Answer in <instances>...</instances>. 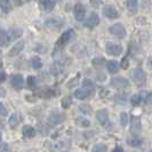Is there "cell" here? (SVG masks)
I'll return each instance as SVG.
<instances>
[{"instance_id":"obj_37","label":"cell","mask_w":152,"mask_h":152,"mask_svg":"<svg viewBox=\"0 0 152 152\" xmlns=\"http://www.w3.org/2000/svg\"><path fill=\"white\" fill-rule=\"evenodd\" d=\"M5 79H6V75H5V72L1 70V78H0V80H1V83H4L5 81Z\"/></svg>"},{"instance_id":"obj_7","label":"cell","mask_w":152,"mask_h":152,"mask_svg":"<svg viewBox=\"0 0 152 152\" xmlns=\"http://www.w3.org/2000/svg\"><path fill=\"white\" fill-rule=\"evenodd\" d=\"M103 15L105 16V17H107V18L113 20V18H117L119 16V13H118V10L113 6L107 5V6L103 7Z\"/></svg>"},{"instance_id":"obj_25","label":"cell","mask_w":152,"mask_h":152,"mask_svg":"<svg viewBox=\"0 0 152 152\" xmlns=\"http://www.w3.org/2000/svg\"><path fill=\"white\" fill-rule=\"evenodd\" d=\"M79 110L84 114H86V115L91 114V111H93L91 107H89V105H87V104H80V105H79Z\"/></svg>"},{"instance_id":"obj_27","label":"cell","mask_w":152,"mask_h":152,"mask_svg":"<svg viewBox=\"0 0 152 152\" xmlns=\"http://www.w3.org/2000/svg\"><path fill=\"white\" fill-rule=\"evenodd\" d=\"M26 85H28V87H29L30 89L36 88V85H37L36 78H34V77H29V78L26 79Z\"/></svg>"},{"instance_id":"obj_9","label":"cell","mask_w":152,"mask_h":152,"mask_svg":"<svg viewBox=\"0 0 152 152\" xmlns=\"http://www.w3.org/2000/svg\"><path fill=\"white\" fill-rule=\"evenodd\" d=\"M10 84L15 89H22L24 86V79L22 75H14L10 79Z\"/></svg>"},{"instance_id":"obj_17","label":"cell","mask_w":152,"mask_h":152,"mask_svg":"<svg viewBox=\"0 0 152 152\" xmlns=\"http://www.w3.org/2000/svg\"><path fill=\"white\" fill-rule=\"evenodd\" d=\"M40 1H41L42 7L45 8L46 10H52L57 2V0H40Z\"/></svg>"},{"instance_id":"obj_5","label":"cell","mask_w":152,"mask_h":152,"mask_svg":"<svg viewBox=\"0 0 152 152\" xmlns=\"http://www.w3.org/2000/svg\"><path fill=\"white\" fill-rule=\"evenodd\" d=\"M107 49V53L111 56H118L122 53V47L120 45H117V44H113V42H109L105 47Z\"/></svg>"},{"instance_id":"obj_8","label":"cell","mask_w":152,"mask_h":152,"mask_svg":"<svg viewBox=\"0 0 152 152\" xmlns=\"http://www.w3.org/2000/svg\"><path fill=\"white\" fill-rule=\"evenodd\" d=\"M99 17L97 16L96 13H91L89 17L86 20V22H85V25L87 26V28H91V29H94V28H96L97 25H99Z\"/></svg>"},{"instance_id":"obj_11","label":"cell","mask_w":152,"mask_h":152,"mask_svg":"<svg viewBox=\"0 0 152 152\" xmlns=\"http://www.w3.org/2000/svg\"><path fill=\"white\" fill-rule=\"evenodd\" d=\"M23 48H24V41H17L15 45L12 47V49L9 50L8 56H9V57H13V56L18 55V54L23 50Z\"/></svg>"},{"instance_id":"obj_28","label":"cell","mask_w":152,"mask_h":152,"mask_svg":"<svg viewBox=\"0 0 152 152\" xmlns=\"http://www.w3.org/2000/svg\"><path fill=\"white\" fill-rule=\"evenodd\" d=\"M140 102H141V96H140V94H135V95L132 96L130 103H132L133 107H137V105L140 104Z\"/></svg>"},{"instance_id":"obj_30","label":"cell","mask_w":152,"mask_h":152,"mask_svg":"<svg viewBox=\"0 0 152 152\" xmlns=\"http://www.w3.org/2000/svg\"><path fill=\"white\" fill-rule=\"evenodd\" d=\"M91 152H107V146H105L104 144H102V143L96 144L94 148H93Z\"/></svg>"},{"instance_id":"obj_1","label":"cell","mask_w":152,"mask_h":152,"mask_svg":"<svg viewBox=\"0 0 152 152\" xmlns=\"http://www.w3.org/2000/svg\"><path fill=\"white\" fill-rule=\"evenodd\" d=\"M132 78L137 87H143L146 83V76H145L144 71L141 69H134L132 72Z\"/></svg>"},{"instance_id":"obj_15","label":"cell","mask_w":152,"mask_h":152,"mask_svg":"<svg viewBox=\"0 0 152 152\" xmlns=\"http://www.w3.org/2000/svg\"><path fill=\"white\" fill-rule=\"evenodd\" d=\"M20 121H21V118H20V114L18 113H13L12 115H10L9 120H8L9 126H10L12 128H15L16 126L20 124Z\"/></svg>"},{"instance_id":"obj_24","label":"cell","mask_w":152,"mask_h":152,"mask_svg":"<svg viewBox=\"0 0 152 152\" xmlns=\"http://www.w3.org/2000/svg\"><path fill=\"white\" fill-rule=\"evenodd\" d=\"M83 86H84V87H86L87 89H89L93 94L95 93V86H94V84L91 83L89 79H85L84 81H83Z\"/></svg>"},{"instance_id":"obj_40","label":"cell","mask_w":152,"mask_h":152,"mask_svg":"<svg viewBox=\"0 0 152 152\" xmlns=\"http://www.w3.org/2000/svg\"><path fill=\"white\" fill-rule=\"evenodd\" d=\"M62 152H66V151H62Z\"/></svg>"},{"instance_id":"obj_3","label":"cell","mask_w":152,"mask_h":152,"mask_svg":"<svg viewBox=\"0 0 152 152\" xmlns=\"http://www.w3.org/2000/svg\"><path fill=\"white\" fill-rule=\"evenodd\" d=\"M110 33L117 37L118 39H124L126 37V30L125 28L122 26V24L120 23H117V24H113L111 28H110Z\"/></svg>"},{"instance_id":"obj_26","label":"cell","mask_w":152,"mask_h":152,"mask_svg":"<svg viewBox=\"0 0 152 152\" xmlns=\"http://www.w3.org/2000/svg\"><path fill=\"white\" fill-rule=\"evenodd\" d=\"M128 124V114L126 112H121L120 113V125L122 127H126Z\"/></svg>"},{"instance_id":"obj_35","label":"cell","mask_w":152,"mask_h":152,"mask_svg":"<svg viewBox=\"0 0 152 152\" xmlns=\"http://www.w3.org/2000/svg\"><path fill=\"white\" fill-rule=\"evenodd\" d=\"M149 105H152V93H150L149 95H148V99H146V101H145Z\"/></svg>"},{"instance_id":"obj_20","label":"cell","mask_w":152,"mask_h":152,"mask_svg":"<svg viewBox=\"0 0 152 152\" xmlns=\"http://www.w3.org/2000/svg\"><path fill=\"white\" fill-rule=\"evenodd\" d=\"M31 64H32V68L36 69V70H39V69H41V66H42V62H41L40 57H38V56H34L32 58Z\"/></svg>"},{"instance_id":"obj_32","label":"cell","mask_w":152,"mask_h":152,"mask_svg":"<svg viewBox=\"0 0 152 152\" xmlns=\"http://www.w3.org/2000/svg\"><path fill=\"white\" fill-rule=\"evenodd\" d=\"M128 65H129L128 58H127V56H125V57L121 60V64H120V66H121L122 69H127L128 68Z\"/></svg>"},{"instance_id":"obj_21","label":"cell","mask_w":152,"mask_h":152,"mask_svg":"<svg viewBox=\"0 0 152 152\" xmlns=\"http://www.w3.org/2000/svg\"><path fill=\"white\" fill-rule=\"evenodd\" d=\"M76 124L78 125V126H80V127H89V126H91V122H89V120L85 119V118H83V117L77 118Z\"/></svg>"},{"instance_id":"obj_13","label":"cell","mask_w":152,"mask_h":152,"mask_svg":"<svg viewBox=\"0 0 152 152\" xmlns=\"http://www.w3.org/2000/svg\"><path fill=\"white\" fill-rule=\"evenodd\" d=\"M89 95H94L93 93H91L89 89H87L86 87H84L83 86V88H79V89H77L76 91H75V96H76L77 99H87Z\"/></svg>"},{"instance_id":"obj_36","label":"cell","mask_w":152,"mask_h":152,"mask_svg":"<svg viewBox=\"0 0 152 152\" xmlns=\"http://www.w3.org/2000/svg\"><path fill=\"white\" fill-rule=\"evenodd\" d=\"M0 109H1V115L4 117V115H5V113H6V111H5V107H4V104H2V103L0 104Z\"/></svg>"},{"instance_id":"obj_2","label":"cell","mask_w":152,"mask_h":152,"mask_svg":"<svg viewBox=\"0 0 152 152\" xmlns=\"http://www.w3.org/2000/svg\"><path fill=\"white\" fill-rule=\"evenodd\" d=\"M111 85L115 87V88H118V89H125V88H129V81L126 79V78H124V77H114L112 78V80H111Z\"/></svg>"},{"instance_id":"obj_10","label":"cell","mask_w":152,"mask_h":152,"mask_svg":"<svg viewBox=\"0 0 152 152\" xmlns=\"http://www.w3.org/2000/svg\"><path fill=\"white\" fill-rule=\"evenodd\" d=\"M96 120L102 125V126H104L107 121H109V113H107V110H99L97 112H96Z\"/></svg>"},{"instance_id":"obj_6","label":"cell","mask_w":152,"mask_h":152,"mask_svg":"<svg viewBox=\"0 0 152 152\" xmlns=\"http://www.w3.org/2000/svg\"><path fill=\"white\" fill-rule=\"evenodd\" d=\"M142 129V126H141V118L136 117V115H133L132 117V125H130V132L134 134V135H138L141 133Z\"/></svg>"},{"instance_id":"obj_39","label":"cell","mask_w":152,"mask_h":152,"mask_svg":"<svg viewBox=\"0 0 152 152\" xmlns=\"http://www.w3.org/2000/svg\"><path fill=\"white\" fill-rule=\"evenodd\" d=\"M149 66L152 69V57H150V60H149Z\"/></svg>"},{"instance_id":"obj_34","label":"cell","mask_w":152,"mask_h":152,"mask_svg":"<svg viewBox=\"0 0 152 152\" xmlns=\"http://www.w3.org/2000/svg\"><path fill=\"white\" fill-rule=\"evenodd\" d=\"M1 152H10V150H9V146H8V144H6V143H1Z\"/></svg>"},{"instance_id":"obj_14","label":"cell","mask_w":152,"mask_h":152,"mask_svg":"<svg viewBox=\"0 0 152 152\" xmlns=\"http://www.w3.org/2000/svg\"><path fill=\"white\" fill-rule=\"evenodd\" d=\"M22 133H23V136L28 137V138L33 137L34 135H36V130H34V128H33L32 126H29V125H26V126L23 127Z\"/></svg>"},{"instance_id":"obj_31","label":"cell","mask_w":152,"mask_h":152,"mask_svg":"<svg viewBox=\"0 0 152 152\" xmlns=\"http://www.w3.org/2000/svg\"><path fill=\"white\" fill-rule=\"evenodd\" d=\"M57 117H58V114H52V115L49 117V122H50L52 125H57L58 122L61 121V119H58Z\"/></svg>"},{"instance_id":"obj_22","label":"cell","mask_w":152,"mask_h":152,"mask_svg":"<svg viewBox=\"0 0 152 152\" xmlns=\"http://www.w3.org/2000/svg\"><path fill=\"white\" fill-rule=\"evenodd\" d=\"M128 143H129V145H132V146H141V144H142V140L141 138H138V137L136 136V135H134L133 137H130L129 140H128Z\"/></svg>"},{"instance_id":"obj_12","label":"cell","mask_w":152,"mask_h":152,"mask_svg":"<svg viewBox=\"0 0 152 152\" xmlns=\"http://www.w3.org/2000/svg\"><path fill=\"white\" fill-rule=\"evenodd\" d=\"M73 34H75V31L72 30V29H69L65 32H63V34H62L60 40H58V45H65V44H68L69 41L71 40V38L73 37Z\"/></svg>"},{"instance_id":"obj_19","label":"cell","mask_w":152,"mask_h":152,"mask_svg":"<svg viewBox=\"0 0 152 152\" xmlns=\"http://www.w3.org/2000/svg\"><path fill=\"white\" fill-rule=\"evenodd\" d=\"M9 41H10V36H9V33L6 32L5 30H1V46H2V47L7 46L8 44H9Z\"/></svg>"},{"instance_id":"obj_4","label":"cell","mask_w":152,"mask_h":152,"mask_svg":"<svg viewBox=\"0 0 152 152\" xmlns=\"http://www.w3.org/2000/svg\"><path fill=\"white\" fill-rule=\"evenodd\" d=\"M73 14H75L77 21H83L85 18V15H86V8L84 5L80 2L76 4V6L73 8Z\"/></svg>"},{"instance_id":"obj_38","label":"cell","mask_w":152,"mask_h":152,"mask_svg":"<svg viewBox=\"0 0 152 152\" xmlns=\"http://www.w3.org/2000/svg\"><path fill=\"white\" fill-rule=\"evenodd\" d=\"M112 152H124V150H122V148H120V146H115Z\"/></svg>"},{"instance_id":"obj_29","label":"cell","mask_w":152,"mask_h":152,"mask_svg":"<svg viewBox=\"0 0 152 152\" xmlns=\"http://www.w3.org/2000/svg\"><path fill=\"white\" fill-rule=\"evenodd\" d=\"M61 104H62V107H63L68 109V107L72 104V99H71L70 96H65V97H63V99H62Z\"/></svg>"},{"instance_id":"obj_16","label":"cell","mask_w":152,"mask_h":152,"mask_svg":"<svg viewBox=\"0 0 152 152\" xmlns=\"http://www.w3.org/2000/svg\"><path fill=\"white\" fill-rule=\"evenodd\" d=\"M127 1V8L132 15L136 14L137 12V1L138 0H126Z\"/></svg>"},{"instance_id":"obj_18","label":"cell","mask_w":152,"mask_h":152,"mask_svg":"<svg viewBox=\"0 0 152 152\" xmlns=\"http://www.w3.org/2000/svg\"><path fill=\"white\" fill-rule=\"evenodd\" d=\"M0 6H1V10L5 14H8L12 10V4L9 0H0Z\"/></svg>"},{"instance_id":"obj_23","label":"cell","mask_w":152,"mask_h":152,"mask_svg":"<svg viewBox=\"0 0 152 152\" xmlns=\"http://www.w3.org/2000/svg\"><path fill=\"white\" fill-rule=\"evenodd\" d=\"M107 71L110 72V73H115L117 71H118V69H119V66H118V63L114 61H111L107 63Z\"/></svg>"},{"instance_id":"obj_33","label":"cell","mask_w":152,"mask_h":152,"mask_svg":"<svg viewBox=\"0 0 152 152\" xmlns=\"http://www.w3.org/2000/svg\"><path fill=\"white\" fill-rule=\"evenodd\" d=\"M89 2L91 6L95 8L99 7V5H102V0H89Z\"/></svg>"}]
</instances>
